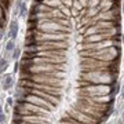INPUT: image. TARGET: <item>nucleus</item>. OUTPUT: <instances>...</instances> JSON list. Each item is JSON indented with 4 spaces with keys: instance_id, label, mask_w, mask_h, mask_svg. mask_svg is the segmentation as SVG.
<instances>
[{
    "instance_id": "obj_1",
    "label": "nucleus",
    "mask_w": 124,
    "mask_h": 124,
    "mask_svg": "<svg viewBox=\"0 0 124 124\" xmlns=\"http://www.w3.org/2000/svg\"><path fill=\"white\" fill-rule=\"evenodd\" d=\"M21 101L29 102V103L36 105V106H39V107H43V109H46V110H50V109L54 107L52 103H50V102H47L46 99L40 98V97H37V95H34V94H24V97H22Z\"/></svg>"
},
{
    "instance_id": "obj_2",
    "label": "nucleus",
    "mask_w": 124,
    "mask_h": 124,
    "mask_svg": "<svg viewBox=\"0 0 124 124\" xmlns=\"http://www.w3.org/2000/svg\"><path fill=\"white\" fill-rule=\"evenodd\" d=\"M18 29H19L18 22H17V21H13V22L10 24V28H8V37H10L11 40H14V39L17 37V34H18Z\"/></svg>"
},
{
    "instance_id": "obj_3",
    "label": "nucleus",
    "mask_w": 124,
    "mask_h": 124,
    "mask_svg": "<svg viewBox=\"0 0 124 124\" xmlns=\"http://www.w3.org/2000/svg\"><path fill=\"white\" fill-rule=\"evenodd\" d=\"M13 86V76L11 74H6L4 76V83H3V90H8Z\"/></svg>"
},
{
    "instance_id": "obj_4",
    "label": "nucleus",
    "mask_w": 124,
    "mask_h": 124,
    "mask_svg": "<svg viewBox=\"0 0 124 124\" xmlns=\"http://www.w3.org/2000/svg\"><path fill=\"white\" fill-rule=\"evenodd\" d=\"M14 48H15V43H14V40L10 39L6 44V52H11V51H14Z\"/></svg>"
},
{
    "instance_id": "obj_5",
    "label": "nucleus",
    "mask_w": 124,
    "mask_h": 124,
    "mask_svg": "<svg viewBox=\"0 0 124 124\" xmlns=\"http://www.w3.org/2000/svg\"><path fill=\"white\" fill-rule=\"evenodd\" d=\"M26 11H28L26 4L22 1V4H21V7H19V13H18V15H19V17H25V15H26Z\"/></svg>"
},
{
    "instance_id": "obj_6",
    "label": "nucleus",
    "mask_w": 124,
    "mask_h": 124,
    "mask_svg": "<svg viewBox=\"0 0 124 124\" xmlns=\"http://www.w3.org/2000/svg\"><path fill=\"white\" fill-rule=\"evenodd\" d=\"M7 68V59L6 58H0V72H3Z\"/></svg>"
},
{
    "instance_id": "obj_7",
    "label": "nucleus",
    "mask_w": 124,
    "mask_h": 124,
    "mask_svg": "<svg viewBox=\"0 0 124 124\" xmlns=\"http://www.w3.org/2000/svg\"><path fill=\"white\" fill-rule=\"evenodd\" d=\"M19 55H21V50L19 48H14V51H13V58H14V59H18Z\"/></svg>"
},
{
    "instance_id": "obj_8",
    "label": "nucleus",
    "mask_w": 124,
    "mask_h": 124,
    "mask_svg": "<svg viewBox=\"0 0 124 124\" xmlns=\"http://www.w3.org/2000/svg\"><path fill=\"white\" fill-rule=\"evenodd\" d=\"M47 4H48V6H58V4H59V0H50Z\"/></svg>"
},
{
    "instance_id": "obj_9",
    "label": "nucleus",
    "mask_w": 124,
    "mask_h": 124,
    "mask_svg": "<svg viewBox=\"0 0 124 124\" xmlns=\"http://www.w3.org/2000/svg\"><path fill=\"white\" fill-rule=\"evenodd\" d=\"M4 120H6V116L3 115V113H0V124L4 123Z\"/></svg>"
},
{
    "instance_id": "obj_10",
    "label": "nucleus",
    "mask_w": 124,
    "mask_h": 124,
    "mask_svg": "<svg viewBox=\"0 0 124 124\" xmlns=\"http://www.w3.org/2000/svg\"><path fill=\"white\" fill-rule=\"evenodd\" d=\"M7 103H8V105H13V103H14V99L11 98V97H8V98H7Z\"/></svg>"
},
{
    "instance_id": "obj_11",
    "label": "nucleus",
    "mask_w": 124,
    "mask_h": 124,
    "mask_svg": "<svg viewBox=\"0 0 124 124\" xmlns=\"http://www.w3.org/2000/svg\"><path fill=\"white\" fill-rule=\"evenodd\" d=\"M33 1H34V4H41L44 0H33Z\"/></svg>"
},
{
    "instance_id": "obj_12",
    "label": "nucleus",
    "mask_w": 124,
    "mask_h": 124,
    "mask_svg": "<svg viewBox=\"0 0 124 124\" xmlns=\"http://www.w3.org/2000/svg\"><path fill=\"white\" fill-rule=\"evenodd\" d=\"M1 112H3V107H1V105H0V113H1Z\"/></svg>"
},
{
    "instance_id": "obj_13",
    "label": "nucleus",
    "mask_w": 124,
    "mask_h": 124,
    "mask_svg": "<svg viewBox=\"0 0 124 124\" xmlns=\"http://www.w3.org/2000/svg\"><path fill=\"white\" fill-rule=\"evenodd\" d=\"M123 43H124V34H123Z\"/></svg>"
},
{
    "instance_id": "obj_14",
    "label": "nucleus",
    "mask_w": 124,
    "mask_h": 124,
    "mask_svg": "<svg viewBox=\"0 0 124 124\" xmlns=\"http://www.w3.org/2000/svg\"><path fill=\"white\" fill-rule=\"evenodd\" d=\"M123 97H124V94H123Z\"/></svg>"
}]
</instances>
